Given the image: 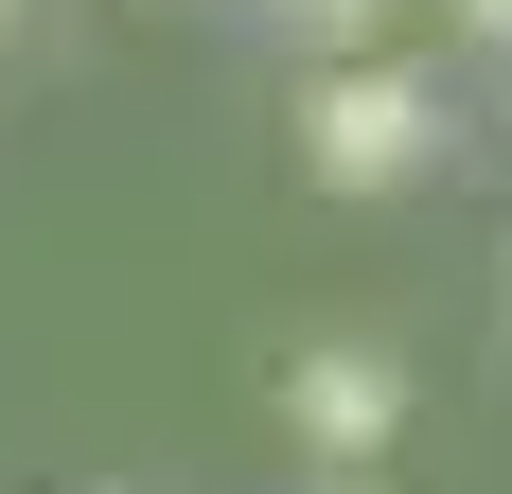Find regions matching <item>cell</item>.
I'll use <instances>...</instances> for the list:
<instances>
[{"label":"cell","instance_id":"6da1fadb","mask_svg":"<svg viewBox=\"0 0 512 494\" xmlns=\"http://www.w3.org/2000/svg\"><path fill=\"white\" fill-rule=\"evenodd\" d=\"M424 159H442V106L407 89V71H318L301 89V177H336V195H389V177H424Z\"/></svg>","mask_w":512,"mask_h":494},{"label":"cell","instance_id":"7a4b0ae2","mask_svg":"<svg viewBox=\"0 0 512 494\" xmlns=\"http://www.w3.org/2000/svg\"><path fill=\"white\" fill-rule=\"evenodd\" d=\"M283 424H301L318 459H371L407 424V371H389V353H301V371H283Z\"/></svg>","mask_w":512,"mask_h":494},{"label":"cell","instance_id":"3957f363","mask_svg":"<svg viewBox=\"0 0 512 494\" xmlns=\"http://www.w3.org/2000/svg\"><path fill=\"white\" fill-rule=\"evenodd\" d=\"M301 18H336V36H371V18H389V0H301Z\"/></svg>","mask_w":512,"mask_h":494},{"label":"cell","instance_id":"277c9868","mask_svg":"<svg viewBox=\"0 0 512 494\" xmlns=\"http://www.w3.org/2000/svg\"><path fill=\"white\" fill-rule=\"evenodd\" d=\"M460 18H477V36H512V0H460Z\"/></svg>","mask_w":512,"mask_h":494},{"label":"cell","instance_id":"5b68a950","mask_svg":"<svg viewBox=\"0 0 512 494\" xmlns=\"http://www.w3.org/2000/svg\"><path fill=\"white\" fill-rule=\"evenodd\" d=\"M354 494H371V477H354Z\"/></svg>","mask_w":512,"mask_h":494}]
</instances>
